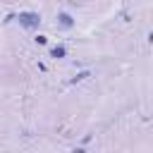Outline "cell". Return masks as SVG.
Segmentation results:
<instances>
[{
    "instance_id": "7a4b0ae2",
    "label": "cell",
    "mask_w": 153,
    "mask_h": 153,
    "mask_svg": "<svg viewBox=\"0 0 153 153\" xmlns=\"http://www.w3.org/2000/svg\"><path fill=\"white\" fill-rule=\"evenodd\" d=\"M57 22H60L62 29H72V26H74V19H72L69 12H60V14H57Z\"/></svg>"
},
{
    "instance_id": "277c9868",
    "label": "cell",
    "mask_w": 153,
    "mask_h": 153,
    "mask_svg": "<svg viewBox=\"0 0 153 153\" xmlns=\"http://www.w3.org/2000/svg\"><path fill=\"white\" fill-rule=\"evenodd\" d=\"M88 76H91V72H79V74L72 79V84H76V81H84V79H88Z\"/></svg>"
},
{
    "instance_id": "6da1fadb",
    "label": "cell",
    "mask_w": 153,
    "mask_h": 153,
    "mask_svg": "<svg viewBox=\"0 0 153 153\" xmlns=\"http://www.w3.org/2000/svg\"><path fill=\"white\" fill-rule=\"evenodd\" d=\"M14 19H19V24L24 29H38V24H41V14L38 12H19Z\"/></svg>"
},
{
    "instance_id": "5b68a950",
    "label": "cell",
    "mask_w": 153,
    "mask_h": 153,
    "mask_svg": "<svg viewBox=\"0 0 153 153\" xmlns=\"http://www.w3.org/2000/svg\"><path fill=\"white\" fill-rule=\"evenodd\" d=\"M45 41H48L45 36H36V43H38V45H45Z\"/></svg>"
},
{
    "instance_id": "3957f363",
    "label": "cell",
    "mask_w": 153,
    "mask_h": 153,
    "mask_svg": "<svg viewBox=\"0 0 153 153\" xmlns=\"http://www.w3.org/2000/svg\"><path fill=\"white\" fill-rule=\"evenodd\" d=\"M65 55H67L65 45H55V48L50 50V57H57V60H60V57H65Z\"/></svg>"
}]
</instances>
